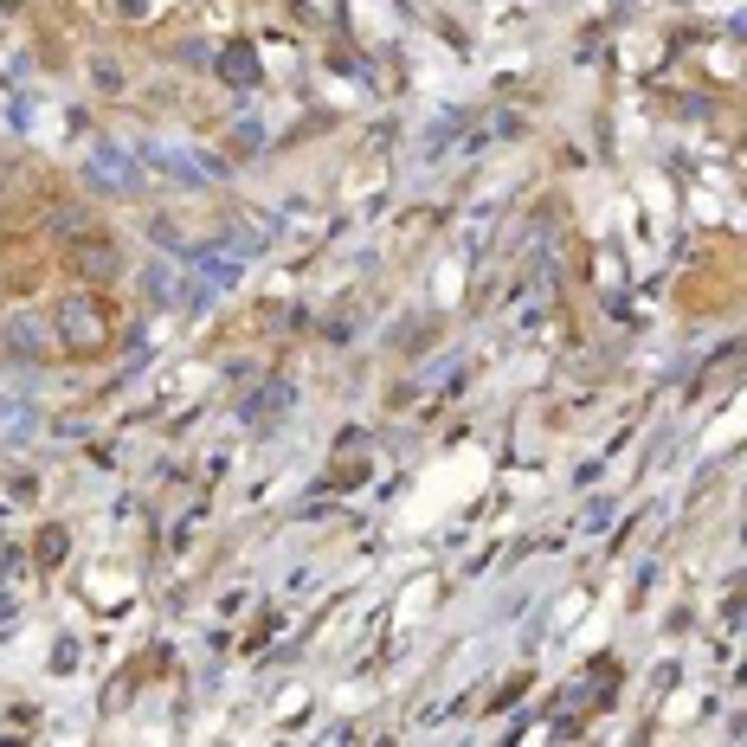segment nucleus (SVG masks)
I'll list each match as a JSON object with an SVG mask.
<instances>
[{
    "label": "nucleus",
    "mask_w": 747,
    "mask_h": 747,
    "mask_svg": "<svg viewBox=\"0 0 747 747\" xmlns=\"http://www.w3.org/2000/svg\"><path fill=\"white\" fill-rule=\"evenodd\" d=\"M252 52H245V46H232V52H226V77H232V84H252Z\"/></svg>",
    "instance_id": "3"
},
{
    "label": "nucleus",
    "mask_w": 747,
    "mask_h": 747,
    "mask_svg": "<svg viewBox=\"0 0 747 747\" xmlns=\"http://www.w3.org/2000/svg\"><path fill=\"white\" fill-rule=\"evenodd\" d=\"M59 336H65L71 348H97V341H104V323H97V316H91V310L71 297L65 310H59Z\"/></svg>",
    "instance_id": "1"
},
{
    "label": "nucleus",
    "mask_w": 747,
    "mask_h": 747,
    "mask_svg": "<svg viewBox=\"0 0 747 747\" xmlns=\"http://www.w3.org/2000/svg\"><path fill=\"white\" fill-rule=\"evenodd\" d=\"M77 265H84L91 277H110L117 272V252H104V239H91V252H77Z\"/></svg>",
    "instance_id": "2"
}]
</instances>
